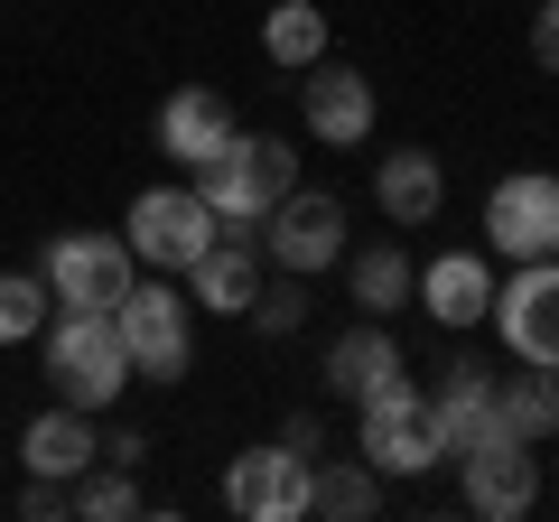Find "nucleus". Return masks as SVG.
<instances>
[{"instance_id":"nucleus-17","label":"nucleus","mask_w":559,"mask_h":522,"mask_svg":"<svg viewBox=\"0 0 559 522\" xmlns=\"http://www.w3.org/2000/svg\"><path fill=\"white\" fill-rule=\"evenodd\" d=\"M429 411H439V439H448V458H466V448L503 439V420H495V364L457 355V364L439 373V392H429Z\"/></svg>"},{"instance_id":"nucleus-26","label":"nucleus","mask_w":559,"mask_h":522,"mask_svg":"<svg viewBox=\"0 0 559 522\" xmlns=\"http://www.w3.org/2000/svg\"><path fill=\"white\" fill-rule=\"evenodd\" d=\"M308 308H318V299H308V281H299V271H271V281H261V299L242 308V318H252L261 336H299V327H308Z\"/></svg>"},{"instance_id":"nucleus-21","label":"nucleus","mask_w":559,"mask_h":522,"mask_svg":"<svg viewBox=\"0 0 559 522\" xmlns=\"http://www.w3.org/2000/svg\"><path fill=\"white\" fill-rule=\"evenodd\" d=\"M495 420L503 439H559V373L550 364H513V373H495Z\"/></svg>"},{"instance_id":"nucleus-1","label":"nucleus","mask_w":559,"mask_h":522,"mask_svg":"<svg viewBox=\"0 0 559 522\" xmlns=\"http://www.w3.org/2000/svg\"><path fill=\"white\" fill-rule=\"evenodd\" d=\"M47 382H57V402H75V411H112L121 392H131V355H121V327H112V308H57L47 318Z\"/></svg>"},{"instance_id":"nucleus-22","label":"nucleus","mask_w":559,"mask_h":522,"mask_svg":"<svg viewBox=\"0 0 559 522\" xmlns=\"http://www.w3.org/2000/svg\"><path fill=\"white\" fill-rule=\"evenodd\" d=\"M261 57H271L280 75H308V66L326 57V10H318V0H271V20H261Z\"/></svg>"},{"instance_id":"nucleus-2","label":"nucleus","mask_w":559,"mask_h":522,"mask_svg":"<svg viewBox=\"0 0 559 522\" xmlns=\"http://www.w3.org/2000/svg\"><path fill=\"white\" fill-rule=\"evenodd\" d=\"M197 197L215 205V224H261L289 187H299V141L289 131H234L205 168H187Z\"/></svg>"},{"instance_id":"nucleus-28","label":"nucleus","mask_w":559,"mask_h":522,"mask_svg":"<svg viewBox=\"0 0 559 522\" xmlns=\"http://www.w3.org/2000/svg\"><path fill=\"white\" fill-rule=\"evenodd\" d=\"M280 439H289V448H308V458H326V429H318V411H299V420L280 429Z\"/></svg>"},{"instance_id":"nucleus-5","label":"nucleus","mask_w":559,"mask_h":522,"mask_svg":"<svg viewBox=\"0 0 559 522\" xmlns=\"http://www.w3.org/2000/svg\"><path fill=\"white\" fill-rule=\"evenodd\" d=\"M215 234H224V224H215V205L197 197V178H187V187H140L131 215H121L131 261H140V271H168V281H187V271H197V252H205Z\"/></svg>"},{"instance_id":"nucleus-12","label":"nucleus","mask_w":559,"mask_h":522,"mask_svg":"<svg viewBox=\"0 0 559 522\" xmlns=\"http://www.w3.org/2000/svg\"><path fill=\"white\" fill-rule=\"evenodd\" d=\"M299 121H308V141H318V150H364V141H373V75L318 57L299 75Z\"/></svg>"},{"instance_id":"nucleus-25","label":"nucleus","mask_w":559,"mask_h":522,"mask_svg":"<svg viewBox=\"0 0 559 522\" xmlns=\"http://www.w3.org/2000/svg\"><path fill=\"white\" fill-rule=\"evenodd\" d=\"M75 513H84V522H121V513H140V466L94 458V466L75 476Z\"/></svg>"},{"instance_id":"nucleus-27","label":"nucleus","mask_w":559,"mask_h":522,"mask_svg":"<svg viewBox=\"0 0 559 522\" xmlns=\"http://www.w3.org/2000/svg\"><path fill=\"white\" fill-rule=\"evenodd\" d=\"M532 57H540V75H559V0L532 10Z\"/></svg>"},{"instance_id":"nucleus-4","label":"nucleus","mask_w":559,"mask_h":522,"mask_svg":"<svg viewBox=\"0 0 559 522\" xmlns=\"http://www.w3.org/2000/svg\"><path fill=\"white\" fill-rule=\"evenodd\" d=\"M355 458L373 466L382 485H411V476H429V466H448V439H439V411H429V392L392 382V392L355 402Z\"/></svg>"},{"instance_id":"nucleus-16","label":"nucleus","mask_w":559,"mask_h":522,"mask_svg":"<svg viewBox=\"0 0 559 522\" xmlns=\"http://www.w3.org/2000/svg\"><path fill=\"white\" fill-rule=\"evenodd\" d=\"M150 141H159V159H178V168H205L224 141H234V103H224L215 84H187V94H168V103H159Z\"/></svg>"},{"instance_id":"nucleus-11","label":"nucleus","mask_w":559,"mask_h":522,"mask_svg":"<svg viewBox=\"0 0 559 522\" xmlns=\"http://www.w3.org/2000/svg\"><path fill=\"white\" fill-rule=\"evenodd\" d=\"M457 495L476 522H522L540 513V448L532 439H485L457 458Z\"/></svg>"},{"instance_id":"nucleus-8","label":"nucleus","mask_w":559,"mask_h":522,"mask_svg":"<svg viewBox=\"0 0 559 522\" xmlns=\"http://www.w3.org/2000/svg\"><path fill=\"white\" fill-rule=\"evenodd\" d=\"M485 242L503 261H550L559 252V178L550 168H503L485 187Z\"/></svg>"},{"instance_id":"nucleus-6","label":"nucleus","mask_w":559,"mask_h":522,"mask_svg":"<svg viewBox=\"0 0 559 522\" xmlns=\"http://www.w3.org/2000/svg\"><path fill=\"white\" fill-rule=\"evenodd\" d=\"M261 252H271V271H299V281H318V271H336L345 242H355V215H345L336 187H289V197L271 205V215L252 224Z\"/></svg>"},{"instance_id":"nucleus-24","label":"nucleus","mask_w":559,"mask_h":522,"mask_svg":"<svg viewBox=\"0 0 559 522\" xmlns=\"http://www.w3.org/2000/svg\"><path fill=\"white\" fill-rule=\"evenodd\" d=\"M47 318H57V299L38 271H0V345H38Z\"/></svg>"},{"instance_id":"nucleus-14","label":"nucleus","mask_w":559,"mask_h":522,"mask_svg":"<svg viewBox=\"0 0 559 522\" xmlns=\"http://www.w3.org/2000/svg\"><path fill=\"white\" fill-rule=\"evenodd\" d=\"M392 382H411V355H401L392 318H355L336 345H326V392H336V402H373V392H392Z\"/></svg>"},{"instance_id":"nucleus-29","label":"nucleus","mask_w":559,"mask_h":522,"mask_svg":"<svg viewBox=\"0 0 559 522\" xmlns=\"http://www.w3.org/2000/svg\"><path fill=\"white\" fill-rule=\"evenodd\" d=\"M103 458H112V466H140V458H150V439H140V429H112V439H103Z\"/></svg>"},{"instance_id":"nucleus-20","label":"nucleus","mask_w":559,"mask_h":522,"mask_svg":"<svg viewBox=\"0 0 559 522\" xmlns=\"http://www.w3.org/2000/svg\"><path fill=\"white\" fill-rule=\"evenodd\" d=\"M411 281H419V261L401 252L392 234H382V242H364V252L345 242V299H355L364 318H392V308H411Z\"/></svg>"},{"instance_id":"nucleus-19","label":"nucleus","mask_w":559,"mask_h":522,"mask_svg":"<svg viewBox=\"0 0 559 522\" xmlns=\"http://www.w3.org/2000/svg\"><path fill=\"white\" fill-rule=\"evenodd\" d=\"M373 205H382L392 224H439L448 168L429 159V150H392V159H373Z\"/></svg>"},{"instance_id":"nucleus-18","label":"nucleus","mask_w":559,"mask_h":522,"mask_svg":"<svg viewBox=\"0 0 559 522\" xmlns=\"http://www.w3.org/2000/svg\"><path fill=\"white\" fill-rule=\"evenodd\" d=\"M94 458H103V439H94V411H75V402L38 411V420L20 429V476H57V485H75Z\"/></svg>"},{"instance_id":"nucleus-13","label":"nucleus","mask_w":559,"mask_h":522,"mask_svg":"<svg viewBox=\"0 0 559 522\" xmlns=\"http://www.w3.org/2000/svg\"><path fill=\"white\" fill-rule=\"evenodd\" d=\"M261 281H271L261 234L252 224H224V234L197 252V271H187V299H197V318H242V308L261 299Z\"/></svg>"},{"instance_id":"nucleus-23","label":"nucleus","mask_w":559,"mask_h":522,"mask_svg":"<svg viewBox=\"0 0 559 522\" xmlns=\"http://www.w3.org/2000/svg\"><path fill=\"white\" fill-rule=\"evenodd\" d=\"M308 513H336V522L382 513V476L364 458H318V476H308Z\"/></svg>"},{"instance_id":"nucleus-15","label":"nucleus","mask_w":559,"mask_h":522,"mask_svg":"<svg viewBox=\"0 0 559 522\" xmlns=\"http://www.w3.org/2000/svg\"><path fill=\"white\" fill-rule=\"evenodd\" d=\"M411 299L429 308L439 327H457V336H466V327H485V308H495V261H485V252H466V242H457V252L419 261Z\"/></svg>"},{"instance_id":"nucleus-3","label":"nucleus","mask_w":559,"mask_h":522,"mask_svg":"<svg viewBox=\"0 0 559 522\" xmlns=\"http://www.w3.org/2000/svg\"><path fill=\"white\" fill-rule=\"evenodd\" d=\"M112 327H121V355H131V382H187V364H197V299L168 271H140L131 299L112 308Z\"/></svg>"},{"instance_id":"nucleus-10","label":"nucleus","mask_w":559,"mask_h":522,"mask_svg":"<svg viewBox=\"0 0 559 522\" xmlns=\"http://www.w3.org/2000/svg\"><path fill=\"white\" fill-rule=\"evenodd\" d=\"M308 476H318V458L289 448V439L242 448V458L224 466V503H234L242 522H308Z\"/></svg>"},{"instance_id":"nucleus-9","label":"nucleus","mask_w":559,"mask_h":522,"mask_svg":"<svg viewBox=\"0 0 559 522\" xmlns=\"http://www.w3.org/2000/svg\"><path fill=\"white\" fill-rule=\"evenodd\" d=\"M495 336L513 364H550L559 373V252L550 261H513V281H495Z\"/></svg>"},{"instance_id":"nucleus-7","label":"nucleus","mask_w":559,"mask_h":522,"mask_svg":"<svg viewBox=\"0 0 559 522\" xmlns=\"http://www.w3.org/2000/svg\"><path fill=\"white\" fill-rule=\"evenodd\" d=\"M38 281H47V299H57V308H121V299H131V281H140V261H131V242H121V234H47Z\"/></svg>"}]
</instances>
